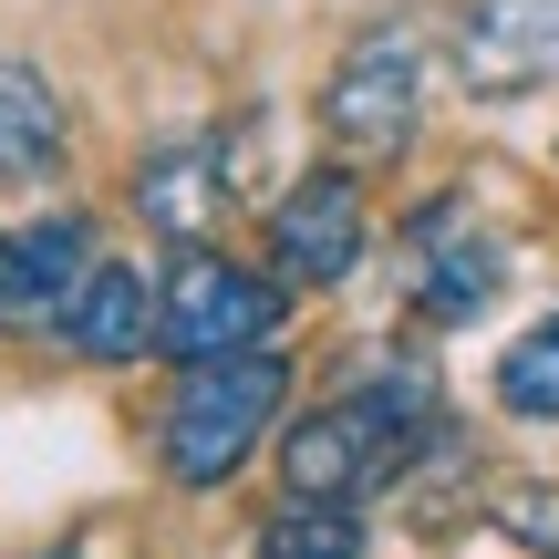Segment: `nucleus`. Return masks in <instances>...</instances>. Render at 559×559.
I'll return each instance as SVG.
<instances>
[{"instance_id": "obj_1", "label": "nucleus", "mask_w": 559, "mask_h": 559, "mask_svg": "<svg viewBox=\"0 0 559 559\" xmlns=\"http://www.w3.org/2000/svg\"><path fill=\"white\" fill-rule=\"evenodd\" d=\"M436 445V394L415 373H383V383H353L342 404L300 415L280 436V477L290 498H332V508H362L373 487H394L404 466Z\"/></svg>"}, {"instance_id": "obj_2", "label": "nucleus", "mask_w": 559, "mask_h": 559, "mask_svg": "<svg viewBox=\"0 0 559 559\" xmlns=\"http://www.w3.org/2000/svg\"><path fill=\"white\" fill-rule=\"evenodd\" d=\"M280 394H290V362L270 353H228V362H187L177 394H166V425H156V456L177 487H228L249 466V445L280 425Z\"/></svg>"}, {"instance_id": "obj_3", "label": "nucleus", "mask_w": 559, "mask_h": 559, "mask_svg": "<svg viewBox=\"0 0 559 559\" xmlns=\"http://www.w3.org/2000/svg\"><path fill=\"white\" fill-rule=\"evenodd\" d=\"M321 124H332V145L362 156V166H383V156L415 145V124H425V32L415 21H373V32L332 62Z\"/></svg>"}, {"instance_id": "obj_4", "label": "nucleus", "mask_w": 559, "mask_h": 559, "mask_svg": "<svg viewBox=\"0 0 559 559\" xmlns=\"http://www.w3.org/2000/svg\"><path fill=\"white\" fill-rule=\"evenodd\" d=\"M280 311H290L280 280H249L239 260H218V249H187V260L156 280V353L166 362L260 353V342H280Z\"/></svg>"}, {"instance_id": "obj_5", "label": "nucleus", "mask_w": 559, "mask_h": 559, "mask_svg": "<svg viewBox=\"0 0 559 559\" xmlns=\"http://www.w3.org/2000/svg\"><path fill=\"white\" fill-rule=\"evenodd\" d=\"M445 62L477 104L559 94V0H466L445 21Z\"/></svg>"}, {"instance_id": "obj_6", "label": "nucleus", "mask_w": 559, "mask_h": 559, "mask_svg": "<svg viewBox=\"0 0 559 559\" xmlns=\"http://www.w3.org/2000/svg\"><path fill=\"white\" fill-rule=\"evenodd\" d=\"M404 280H415L425 321H477L487 300H498V280H508V249L477 228L466 198H436L415 218V239H404Z\"/></svg>"}, {"instance_id": "obj_7", "label": "nucleus", "mask_w": 559, "mask_h": 559, "mask_svg": "<svg viewBox=\"0 0 559 559\" xmlns=\"http://www.w3.org/2000/svg\"><path fill=\"white\" fill-rule=\"evenodd\" d=\"M270 260H280V280H353V260H362V187L342 177V166H321V177H300L290 198L270 207Z\"/></svg>"}, {"instance_id": "obj_8", "label": "nucleus", "mask_w": 559, "mask_h": 559, "mask_svg": "<svg viewBox=\"0 0 559 559\" xmlns=\"http://www.w3.org/2000/svg\"><path fill=\"white\" fill-rule=\"evenodd\" d=\"M94 228L83 218H32L0 228V332H32V321H62V300L94 280Z\"/></svg>"}, {"instance_id": "obj_9", "label": "nucleus", "mask_w": 559, "mask_h": 559, "mask_svg": "<svg viewBox=\"0 0 559 559\" xmlns=\"http://www.w3.org/2000/svg\"><path fill=\"white\" fill-rule=\"evenodd\" d=\"M228 177H239V135H177V145H156L135 166V207H145V228L198 249L218 228V207H228Z\"/></svg>"}, {"instance_id": "obj_10", "label": "nucleus", "mask_w": 559, "mask_h": 559, "mask_svg": "<svg viewBox=\"0 0 559 559\" xmlns=\"http://www.w3.org/2000/svg\"><path fill=\"white\" fill-rule=\"evenodd\" d=\"M52 332H62L73 362H135V353H156V280L124 270V260H94V280L62 300Z\"/></svg>"}, {"instance_id": "obj_11", "label": "nucleus", "mask_w": 559, "mask_h": 559, "mask_svg": "<svg viewBox=\"0 0 559 559\" xmlns=\"http://www.w3.org/2000/svg\"><path fill=\"white\" fill-rule=\"evenodd\" d=\"M62 166V94L41 62H0V187H32Z\"/></svg>"}, {"instance_id": "obj_12", "label": "nucleus", "mask_w": 559, "mask_h": 559, "mask_svg": "<svg viewBox=\"0 0 559 559\" xmlns=\"http://www.w3.org/2000/svg\"><path fill=\"white\" fill-rule=\"evenodd\" d=\"M260 559H362V508L290 498V508L260 528Z\"/></svg>"}, {"instance_id": "obj_13", "label": "nucleus", "mask_w": 559, "mask_h": 559, "mask_svg": "<svg viewBox=\"0 0 559 559\" xmlns=\"http://www.w3.org/2000/svg\"><path fill=\"white\" fill-rule=\"evenodd\" d=\"M498 404H508V415H528V425H559V311L498 362Z\"/></svg>"}, {"instance_id": "obj_14", "label": "nucleus", "mask_w": 559, "mask_h": 559, "mask_svg": "<svg viewBox=\"0 0 559 559\" xmlns=\"http://www.w3.org/2000/svg\"><path fill=\"white\" fill-rule=\"evenodd\" d=\"M498 528L519 549H549L559 559V487H508V498H498Z\"/></svg>"}, {"instance_id": "obj_15", "label": "nucleus", "mask_w": 559, "mask_h": 559, "mask_svg": "<svg viewBox=\"0 0 559 559\" xmlns=\"http://www.w3.org/2000/svg\"><path fill=\"white\" fill-rule=\"evenodd\" d=\"M52 559H73V549H52Z\"/></svg>"}]
</instances>
